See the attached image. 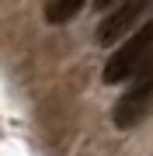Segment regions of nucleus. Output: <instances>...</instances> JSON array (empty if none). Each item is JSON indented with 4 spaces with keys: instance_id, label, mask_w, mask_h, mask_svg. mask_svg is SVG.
<instances>
[{
    "instance_id": "1",
    "label": "nucleus",
    "mask_w": 153,
    "mask_h": 156,
    "mask_svg": "<svg viewBox=\"0 0 153 156\" xmlns=\"http://www.w3.org/2000/svg\"><path fill=\"white\" fill-rule=\"evenodd\" d=\"M153 52V21L143 24L139 31H132L118 49L115 56L104 62V83H122V80H132L139 73V66L146 62V56Z\"/></svg>"
},
{
    "instance_id": "2",
    "label": "nucleus",
    "mask_w": 153,
    "mask_h": 156,
    "mask_svg": "<svg viewBox=\"0 0 153 156\" xmlns=\"http://www.w3.org/2000/svg\"><path fill=\"white\" fill-rule=\"evenodd\" d=\"M150 108H153V52L146 56V62L139 66L132 90H125V94L118 97L111 118H115V125H118V128H132V125L143 122V115H146Z\"/></svg>"
},
{
    "instance_id": "3",
    "label": "nucleus",
    "mask_w": 153,
    "mask_h": 156,
    "mask_svg": "<svg viewBox=\"0 0 153 156\" xmlns=\"http://www.w3.org/2000/svg\"><path fill=\"white\" fill-rule=\"evenodd\" d=\"M150 7H153V0H125V4H118L115 11H108L104 21L97 24V42L111 45V42L125 38V35H132V24H136Z\"/></svg>"
},
{
    "instance_id": "4",
    "label": "nucleus",
    "mask_w": 153,
    "mask_h": 156,
    "mask_svg": "<svg viewBox=\"0 0 153 156\" xmlns=\"http://www.w3.org/2000/svg\"><path fill=\"white\" fill-rule=\"evenodd\" d=\"M84 4H87V0H49V4H46V21L49 24H66Z\"/></svg>"
},
{
    "instance_id": "5",
    "label": "nucleus",
    "mask_w": 153,
    "mask_h": 156,
    "mask_svg": "<svg viewBox=\"0 0 153 156\" xmlns=\"http://www.w3.org/2000/svg\"><path fill=\"white\" fill-rule=\"evenodd\" d=\"M94 4H97V7H101V11H104V7H115V4H118V0H94Z\"/></svg>"
}]
</instances>
